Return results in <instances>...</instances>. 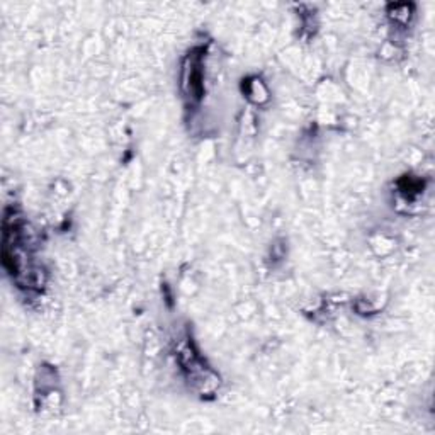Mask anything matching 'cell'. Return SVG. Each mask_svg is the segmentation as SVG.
Masks as SVG:
<instances>
[{"label":"cell","mask_w":435,"mask_h":435,"mask_svg":"<svg viewBox=\"0 0 435 435\" xmlns=\"http://www.w3.org/2000/svg\"><path fill=\"white\" fill-rule=\"evenodd\" d=\"M189 67L185 69V87H187V92L192 95V97L199 99L201 97L202 92V73H201V63H199L198 56L191 55L187 60Z\"/></svg>","instance_id":"6da1fadb"}]
</instances>
